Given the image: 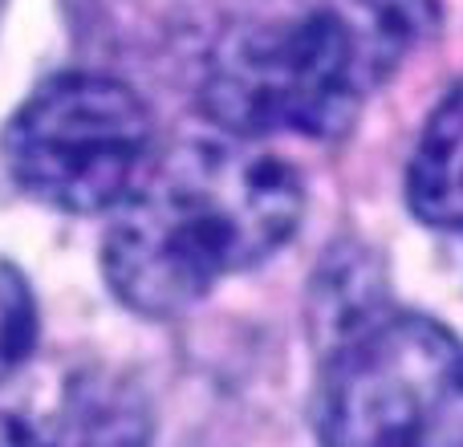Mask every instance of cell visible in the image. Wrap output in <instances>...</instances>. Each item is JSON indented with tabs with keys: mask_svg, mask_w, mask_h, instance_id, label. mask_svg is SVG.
<instances>
[{
	"mask_svg": "<svg viewBox=\"0 0 463 447\" xmlns=\"http://www.w3.org/2000/svg\"><path fill=\"white\" fill-rule=\"evenodd\" d=\"M53 447H151V407L130 378L73 375L61 391Z\"/></svg>",
	"mask_w": 463,
	"mask_h": 447,
	"instance_id": "5b68a950",
	"label": "cell"
},
{
	"mask_svg": "<svg viewBox=\"0 0 463 447\" xmlns=\"http://www.w3.org/2000/svg\"><path fill=\"white\" fill-rule=\"evenodd\" d=\"M155 119L110 73L45 78L0 130V163L29 200L70 216L114 212L151 167Z\"/></svg>",
	"mask_w": 463,
	"mask_h": 447,
	"instance_id": "277c9868",
	"label": "cell"
},
{
	"mask_svg": "<svg viewBox=\"0 0 463 447\" xmlns=\"http://www.w3.org/2000/svg\"><path fill=\"white\" fill-rule=\"evenodd\" d=\"M435 21V0H326L244 24L212 53L200 110L232 138H337Z\"/></svg>",
	"mask_w": 463,
	"mask_h": 447,
	"instance_id": "7a4b0ae2",
	"label": "cell"
},
{
	"mask_svg": "<svg viewBox=\"0 0 463 447\" xmlns=\"http://www.w3.org/2000/svg\"><path fill=\"white\" fill-rule=\"evenodd\" d=\"M321 447H463V342L427 313L342 329L313 391Z\"/></svg>",
	"mask_w": 463,
	"mask_h": 447,
	"instance_id": "3957f363",
	"label": "cell"
},
{
	"mask_svg": "<svg viewBox=\"0 0 463 447\" xmlns=\"http://www.w3.org/2000/svg\"><path fill=\"white\" fill-rule=\"evenodd\" d=\"M0 447H53V435H41L33 423L0 411Z\"/></svg>",
	"mask_w": 463,
	"mask_h": 447,
	"instance_id": "ba28073f",
	"label": "cell"
},
{
	"mask_svg": "<svg viewBox=\"0 0 463 447\" xmlns=\"http://www.w3.org/2000/svg\"><path fill=\"white\" fill-rule=\"evenodd\" d=\"M0 5H5V0H0Z\"/></svg>",
	"mask_w": 463,
	"mask_h": 447,
	"instance_id": "9c48e42d",
	"label": "cell"
},
{
	"mask_svg": "<svg viewBox=\"0 0 463 447\" xmlns=\"http://www.w3.org/2000/svg\"><path fill=\"white\" fill-rule=\"evenodd\" d=\"M301 216L305 184L285 159L244 138H192L151 163L110 212L102 277L127 309L175 318L277 256Z\"/></svg>",
	"mask_w": 463,
	"mask_h": 447,
	"instance_id": "6da1fadb",
	"label": "cell"
},
{
	"mask_svg": "<svg viewBox=\"0 0 463 447\" xmlns=\"http://www.w3.org/2000/svg\"><path fill=\"white\" fill-rule=\"evenodd\" d=\"M37 346V297L24 272L0 256V383L24 366Z\"/></svg>",
	"mask_w": 463,
	"mask_h": 447,
	"instance_id": "52a82bcc",
	"label": "cell"
},
{
	"mask_svg": "<svg viewBox=\"0 0 463 447\" xmlns=\"http://www.w3.org/2000/svg\"><path fill=\"white\" fill-rule=\"evenodd\" d=\"M407 208L427 228H463V81L419 130L407 163Z\"/></svg>",
	"mask_w": 463,
	"mask_h": 447,
	"instance_id": "8992f818",
	"label": "cell"
}]
</instances>
